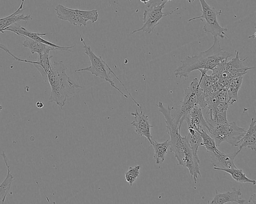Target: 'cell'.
<instances>
[{"mask_svg": "<svg viewBox=\"0 0 256 204\" xmlns=\"http://www.w3.org/2000/svg\"><path fill=\"white\" fill-rule=\"evenodd\" d=\"M232 55V53L224 50L220 47L218 37H214L213 44L208 49L197 55L187 56L181 60L182 65L174 70V74L176 77L186 79L192 72L196 70L212 71Z\"/></svg>", "mask_w": 256, "mask_h": 204, "instance_id": "1", "label": "cell"}, {"mask_svg": "<svg viewBox=\"0 0 256 204\" xmlns=\"http://www.w3.org/2000/svg\"><path fill=\"white\" fill-rule=\"evenodd\" d=\"M67 67L62 61H54L48 74L51 88L49 102H54L62 109L67 100L73 97L76 89L82 87L72 82L66 73Z\"/></svg>", "mask_w": 256, "mask_h": 204, "instance_id": "2", "label": "cell"}, {"mask_svg": "<svg viewBox=\"0 0 256 204\" xmlns=\"http://www.w3.org/2000/svg\"><path fill=\"white\" fill-rule=\"evenodd\" d=\"M156 106L165 119L166 128L170 137V140H169L170 152L174 153V157L178 161L177 165L183 166L184 145L180 133L181 127L180 126L179 122L171 114V111L174 109V107L168 106L166 108L160 101L156 104Z\"/></svg>", "mask_w": 256, "mask_h": 204, "instance_id": "3", "label": "cell"}, {"mask_svg": "<svg viewBox=\"0 0 256 204\" xmlns=\"http://www.w3.org/2000/svg\"><path fill=\"white\" fill-rule=\"evenodd\" d=\"M80 41L83 44V48L84 49V52L87 55L90 60L91 65L90 66L76 69L75 72L87 71L90 72L92 74L100 77L105 81L108 82L110 86L118 91L125 98H128V96L124 93L118 88L114 82L111 79L110 74L112 73L117 80L123 86L126 92L129 91L127 90L124 85L121 81L120 79L116 76L114 72L111 69L106 62L102 59L101 56H97L92 50L91 47L86 44L83 37L80 35Z\"/></svg>", "mask_w": 256, "mask_h": 204, "instance_id": "4", "label": "cell"}, {"mask_svg": "<svg viewBox=\"0 0 256 204\" xmlns=\"http://www.w3.org/2000/svg\"><path fill=\"white\" fill-rule=\"evenodd\" d=\"M206 122L208 126L207 130L210 136L214 140L218 147L224 142H227L234 147H237L246 132L244 128L239 127L234 122L228 121L214 125L208 121Z\"/></svg>", "mask_w": 256, "mask_h": 204, "instance_id": "5", "label": "cell"}, {"mask_svg": "<svg viewBox=\"0 0 256 204\" xmlns=\"http://www.w3.org/2000/svg\"><path fill=\"white\" fill-rule=\"evenodd\" d=\"M201 5L202 15L192 17L188 21L200 19L204 22L203 30L206 33H210L214 37H219L222 39H226L228 36L226 32L228 28L220 25L217 19V16L222 14L221 10H216V9L209 5L206 0H199Z\"/></svg>", "mask_w": 256, "mask_h": 204, "instance_id": "6", "label": "cell"}, {"mask_svg": "<svg viewBox=\"0 0 256 204\" xmlns=\"http://www.w3.org/2000/svg\"><path fill=\"white\" fill-rule=\"evenodd\" d=\"M166 2H163L158 5H154L148 6L143 13L142 26L137 29L133 30L132 34L142 31L148 34L151 33L156 26L159 24L160 20L167 16L173 14L178 9L177 7L174 10L163 12L162 9L165 7Z\"/></svg>", "mask_w": 256, "mask_h": 204, "instance_id": "7", "label": "cell"}, {"mask_svg": "<svg viewBox=\"0 0 256 204\" xmlns=\"http://www.w3.org/2000/svg\"><path fill=\"white\" fill-rule=\"evenodd\" d=\"M198 78H194L189 86L185 89L184 98L180 105L178 113L177 116H174L179 122L180 127L192 108L198 105Z\"/></svg>", "mask_w": 256, "mask_h": 204, "instance_id": "8", "label": "cell"}, {"mask_svg": "<svg viewBox=\"0 0 256 204\" xmlns=\"http://www.w3.org/2000/svg\"><path fill=\"white\" fill-rule=\"evenodd\" d=\"M182 140L184 145L183 167L188 168L191 177L193 178L194 184H196L198 177L201 176L200 161L198 154L193 151L189 145L186 136L182 137Z\"/></svg>", "mask_w": 256, "mask_h": 204, "instance_id": "9", "label": "cell"}, {"mask_svg": "<svg viewBox=\"0 0 256 204\" xmlns=\"http://www.w3.org/2000/svg\"><path fill=\"white\" fill-rule=\"evenodd\" d=\"M130 115L134 117L130 124L134 127L135 132L140 136L146 137L152 144V136L150 128L153 126L150 123L148 116L143 112L142 109H140V113L136 109L135 112L131 113Z\"/></svg>", "mask_w": 256, "mask_h": 204, "instance_id": "10", "label": "cell"}, {"mask_svg": "<svg viewBox=\"0 0 256 204\" xmlns=\"http://www.w3.org/2000/svg\"><path fill=\"white\" fill-rule=\"evenodd\" d=\"M6 31H10L18 35L22 36V37L27 36L35 41L44 43L46 44L54 47L60 48L62 51L72 52V51L70 49L74 47V46H62L56 45L50 41L46 40L43 38H42L41 36L46 35L48 34V33H38L31 32L30 31L28 30L24 27L22 26L17 22L8 26L6 29Z\"/></svg>", "mask_w": 256, "mask_h": 204, "instance_id": "11", "label": "cell"}, {"mask_svg": "<svg viewBox=\"0 0 256 204\" xmlns=\"http://www.w3.org/2000/svg\"><path fill=\"white\" fill-rule=\"evenodd\" d=\"M58 17L62 20L68 21L72 25L86 27L88 21L78 15L73 10L60 4H58L54 8Z\"/></svg>", "mask_w": 256, "mask_h": 204, "instance_id": "12", "label": "cell"}, {"mask_svg": "<svg viewBox=\"0 0 256 204\" xmlns=\"http://www.w3.org/2000/svg\"><path fill=\"white\" fill-rule=\"evenodd\" d=\"M25 0H22L18 8L9 15L0 18V32L4 33L6 29L10 25L22 20L27 22L32 19L30 14L23 13L24 8H23Z\"/></svg>", "mask_w": 256, "mask_h": 204, "instance_id": "13", "label": "cell"}, {"mask_svg": "<svg viewBox=\"0 0 256 204\" xmlns=\"http://www.w3.org/2000/svg\"><path fill=\"white\" fill-rule=\"evenodd\" d=\"M52 56L50 55V51L45 52L38 55L36 61H30L26 59H20L19 61L31 63L36 67L40 74L44 82L48 81V74L50 71L52 63L50 59Z\"/></svg>", "mask_w": 256, "mask_h": 204, "instance_id": "14", "label": "cell"}, {"mask_svg": "<svg viewBox=\"0 0 256 204\" xmlns=\"http://www.w3.org/2000/svg\"><path fill=\"white\" fill-rule=\"evenodd\" d=\"M236 56L232 60L227 61L224 64V68L232 76L233 78L244 76L248 70L254 68L246 67L243 64L248 57L243 59H240L239 57V52L236 50Z\"/></svg>", "mask_w": 256, "mask_h": 204, "instance_id": "15", "label": "cell"}, {"mask_svg": "<svg viewBox=\"0 0 256 204\" xmlns=\"http://www.w3.org/2000/svg\"><path fill=\"white\" fill-rule=\"evenodd\" d=\"M188 127H191L199 131L203 128H208L207 122L204 118L202 108L198 105L194 106L186 117Z\"/></svg>", "mask_w": 256, "mask_h": 204, "instance_id": "16", "label": "cell"}, {"mask_svg": "<svg viewBox=\"0 0 256 204\" xmlns=\"http://www.w3.org/2000/svg\"><path fill=\"white\" fill-rule=\"evenodd\" d=\"M242 195L240 190L235 188H232V191H228L224 193H218L216 190L214 198L211 202H208V203L210 204H223L227 203L244 204L246 201L240 198Z\"/></svg>", "mask_w": 256, "mask_h": 204, "instance_id": "17", "label": "cell"}, {"mask_svg": "<svg viewBox=\"0 0 256 204\" xmlns=\"http://www.w3.org/2000/svg\"><path fill=\"white\" fill-rule=\"evenodd\" d=\"M211 156L212 166L213 167L224 169L237 168L234 164V159L238 154L236 152L230 154H224L222 152L220 153H212Z\"/></svg>", "mask_w": 256, "mask_h": 204, "instance_id": "18", "label": "cell"}, {"mask_svg": "<svg viewBox=\"0 0 256 204\" xmlns=\"http://www.w3.org/2000/svg\"><path fill=\"white\" fill-rule=\"evenodd\" d=\"M256 121L252 118L251 120L249 128L244 135L240 139L239 149L236 152L238 154L242 149L248 148L252 151L256 150Z\"/></svg>", "mask_w": 256, "mask_h": 204, "instance_id": "19", "label": "cell"}, {"mask_svg": "<svg viewBox=\"0 0 256 204\" xmlns=\"http://www.w3.org/2000/svg\"><path fill=\"white\" fill-rule=\"evenodd\" d=\"M1 155L7 168L6 176L2 182L0 184V204H4L10 188L12 183L14 181V175L11 173L10 167L8 163V158L5 152L2 151Z\"/></svg>", "mask_w": 256, "mask_h": 204, "instance_id": "20", "label": "cell"}, {"mask_svg": "<svg viewBox=\"0 0 256 204\" xmlns=\"http://www.w3.org/2000/svg\"><path fill=\"white\" fill-rule=\"evenodd\" d=\"M24 40L22 43V45L24 47L29 49L32 54L36 53L39 55L46 51L61 50L60 48L54 47L44 43L35 41L27 36H24Z\"/></svg>", "mask_w": 256, "mask_h": 204, "instance_id": "21", "label": "cell"}, {"mask_svg": "<svg viewBox=\"0 0 256 204\" xmlns=\"http://www.w3.org/2000/svg\"><path fill=\"white\" fill-rule=\"evenodd\" d=\"M243 76L233 78L226 87V102L229 105L238 100V94L242 82Z\"/></svg>", "mask_w": 256, "mask_h": 204, "instance_id": "22", "label": "cell"}, {"mask_svg": "<svg viewBox=\"0 0 256 204\" xmlns=\"http://www.w3.org/2000/svg\"><path fill=\"white\" fill-rule=\"evenodd\" d=\"M154 150V158L156 161V164H160L164 162L168 153V148L170 147V140L160 143L152 140L151 144Z\"/></svg>", "mask_w": 256, "mask_h": 204, "instance_id": "23", "label": "cell"}, {"mask_svg": "<svg viewBox=\"0 0 256 204\" xmlns=\"http://www.w3.org/2000/svg\"><path fill=\"white\" fill-rule=\"evenodd\" d=\"M216 170L222 171L230 175L232 178L236 181L241 183H250L254 185L256 184V181L254 180L249 179L244 173L242 170L238 169V168L224 169L214 167Z\"/></svg>", "mask_w": 256, "mask_h": 204, "instance_id": "24", "label": "cell"}, {"mask_svg": "<svg viewBox=\"0 0 256 204\" xmlns=\"http://www.w3.org/2000/svg\"><path fill=\"white\" fill-rule=\"evenodd\" d=\"M188 133L186 136L189 145L196 153H198L199 146H201L202 138L199 131L194 129L188 127Z\"/></svg>", "mask_w": 256, "mask_h": 204, "instance_id": "25", "label": "cell"}, {"mask_svg": "<svg viewBox=\"0 0 256 204\" xmlns=\"http://www.w3.org/2000/svg\"><path fill=\"white\" fill-rule=\"evenodd\" d=\"M202 138L201 146H203L208 152L212 153H220L214 138L209 135L203 129L199 131Z\"/></svg>", "mask_w": 256, "mask_h": 204, "instance_id": "26", "label": "cell"}, {"mask_svg": "<svg viewBox=\"0 0 256 204\" xmlns=\"http://www.w3.org/2000/svg\"><path fill=\"white\" fill-rule=\"evenodd\" d=\"M78 15L87 21H90L92 23L96 22L98 17V10L92 9L90 10H84L78 9H73Z\"/></svg>", "mask_w": 256, "mask_h": 204, "instance_id": "27", "label": "cell"}, {"mask_svg": "<svg viewBox=\"0 0 256 204\" xmlns=\"http://www.w3.org/2000/svg\"><path fill=\"white\" fill-rule=\"evenodd\" d=\"M140 166L130 167L127 172L125 173V180L132 187L140 175Z\"/></svg>", "mask_w": 256, "mask_h": 204, "instance_id": "28", "label": "cell"}, {"mask_svg": "<svg viewBox=\"0 0 256 204\" xmlns=\"http://www.w3.org/2000/svg\"><path fill=\"white\" fill-rule=\"evenodd\" d=\"M174 0H150L148 3L146 4L147 7L154 5H158L161 4L163 2H167L168 1H170ZM188 1L189 3H191L194 2V0H185Z\"/></svg>", "mask_w": 256, "mask_h": 204, "instance_id": "29", "label": "cell"}, {"mask_svg": "<svg viewBox=\"0 0 256 204\" xmlns=\"http://www.w3.org/2000/svg\"><path fill=\"white\" fill-rule=\"evenodd\" d=\"M0 49H2V50H4L5 52H6L7 53L10 54L14 59L18 61L20 58H18V57L14 55L11 52L8 50V49L4 46V44L0 43Z\"/></svg>", "mask_w": 256, "mask_h": 204, "instance_id": "30", "label": "cell"}, {"mask_svg": "<svg viewBox=\"0 0 256 204\" xmlns=\"http://www.w3.org/2000/svg\"><path fill=\"white\" fill-rule=\"evenodd\" d=\"M256 194H254L251 196V197L248 201V203L250 204H255L256 203Z\"/></svg>", "mask_w": 256, "mask_h": 204, "instance_id": "31", "label": "cell"}, {"mask_svg": "<svg viewBox=\"0 0 256 204\" xmlns=\"http://www.w3.org/2000/svg\"><path fill=\"white\" fill-rule=\"evenodd\" d=\"M36 105L38 108L40 109L44 107V103L41 101H38Z\"/></svg>", "mask_w": 256, "mask_h": 204, "instance_id": "32", "label": "cell"}, {"mask_svg": "<svg viewBox=\"0 0 256 204\" xmlns=\"http://www.w3.org/2000/svg\"><path fill=\"white\" fill-rule=\"evenodd\" d=\"M150 0H140V1L144 3V4H145L146 5L148 3V2L150 1Z\"/></svg>", "mask_w": 256, "mask_h": 204, "instance_id": "33", "label": "cell"}, {"mask_svg": "<svg viewBox=\"0 0 256 204\" xmlns=\"http://www.w3.org/2000/svg\"><path fill=\"white\" fill-rule=\"evenodd\" d=\"M2 107L1 105H0V111H2Z\"/></svg>", "mask_w": 256, "mask_h": 204, "instance_id": "34", "label": "cell"}]
</instances>
